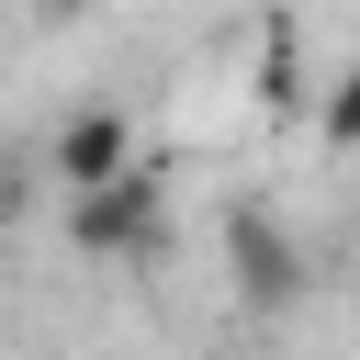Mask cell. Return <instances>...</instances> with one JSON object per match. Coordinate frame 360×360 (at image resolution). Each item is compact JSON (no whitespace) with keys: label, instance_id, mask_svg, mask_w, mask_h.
I'll return each instance as SVG.
<instances>
[{"label":"cell","instance_id":"5","mask_svg":"<svg viewBox=\"0 0 360 360\" xmlns=\"http://www.w3.org/2000/svg\"><path fill=\"white\" fill-rule=\"evenodd\" d=\"M315 135H326L338 158H360V56H349V68L315 90Z\"/></svg>","mask_w":360,"mask_h":360},{"label":"cell","instance_id":"1","mask_svg":"<svg viewBox=\"0 0 360 360\" xmlns=\"http://www.w3.org/2000/svg\"><path fill=\"white\" fill-rule=\"evenodd\" d=\"M68 248L79 259H158L169 248V169L158 158H135L124 180H101V191H68Z\"/></svg>","mask_w":360,"mask_h":360},{"label":"cell","instance_id":"2","mask_svg":"<svg viewBox=\"0 0 360 360\" xmlns=\"http://www.w3.org/2000/svg\"><path fill=\"white\" fill-rule=\"evenodd\" d=\"M225 281H236V304H259V315L304 304V236H292L270 202H236V214H225Z\"/></svg>","mask_w":360,"mask_h":360},{"label":"cell","instance_id":"6","mask_svg":"<svg viewBox=\"0 0 360 360\" xmlns=\"http://www.w3.org/2000/svg\"><path fill=\"white\" fill-rule=\"evenodd\" d=\"M22 11H34V22H79L90 0H22Z\"/></svg>","mask_w":360,"mask_h":360},{"label":"cell","instance_id":"4","mask_svg":"<svg viewBox=\"0 0 360 360\" xmlns=\"http://www.w3.org/2000/svg\"><path fill=\"white\" fill-rule=\"evenodd\" d=\"M248 90H259V112H315V90H304V56L270 34L259 45V68H248Z\"/></svg>","mask_w":360,"mask_h":360},{"label":"cell","instance_id":"3","mask_svg":"<svg viewBox=\"0 0 360 360\" xmlns=\"http://www.w3.org/2000/svg\"><path fill=\"white\" fill-rule=\"evenodd\" d=\"M124 169H135V124H124V112L90 101V112L56 124V180H68V191H101V180H124Z\"/></svg>","mask_w":360,"mask_h":360}]
</instances>
